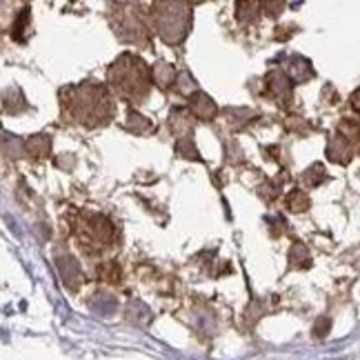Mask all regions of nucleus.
Returning <instances> with one entry per match:
<instances>
[{
	"instance_id": "1",
	"label": "nucleus",
	"mask_w": 360,
	"mask_h": 360,
	"mask_svg": "<svg viewBox=\"0 0 360 360\" xmlns=\"http://www.w3.org/2000/svg\"><path fill=\"white\" fill-rule=\"evenodd\" d=\"M112 80H114V87L122 96H129V98H138V96H143L147 91V69L134 56H129V65H124V56L114 65Z\"/></svg>"
},
{
	"instance_id": "2",
	"label": "nucleus",
	"mask_w": 360,
	"mask_h": 360,
	"mask_svg": "<svg viewBox=\"0 0 360 360\" xmlns=\"http://www.w3.org/2000/svg\"><path fill=\"white\" fill-rule=\"evenodd\" d=\"M327 156L329 160L334 162H340V165H347L352 160V143L347 141V138H342L340 134L334 138V141L329 143L327 147Z\"/></svg>"
},
{
	"instance_id": "3",
	"label": "nucleus",
	"mask_w": 360,
	"mask_h": 360,
	"mask_svg": "<svg viewBox=\"0 0 360 360\" xmlns=\"http://www.w3.org/2000/svg\"><path fill=\"white\" fill-rule=\"evenodd\" d=\"M189 107H191V114H193V116H198V118H202V120H210V118H214V114H216V105L212 103V98H207L205 94L191 96Z\"/></svg>"
},
{
	"instance_id": "4",
	"label": "nucleus",
	"mask_w": 360,
	"mask_h": 360,
	"mask_svg": "<svg viewBox=\"0 0 360 360\" xmlns=\"http://www.w3.org/2000/svg\"><path fill=\"white\" fill-rule=\"evenodd\" d=\"M287 205H289V210H292V212H304L309 207V198L304 196L302 191H292L287 196Z\"/></svg>"
},
{
	"instance_id": "5",
	"label": "nucleus",
	"mask_w": 360,
	"mask_h": 360,
	"mask_svg": "<svg viewBox=\"0 0 360 360\" xmlns=\"http://www.w3.org/2000/svg\"><path fill=\"white\" fill-rule=\"evenodd\" d=\"M60 271H63L67 283H74V281L80 278V271H78V265H76L74 258H63L60 260Z\"/></svg>"
},
{
	"instance_id": "6",
	"label": "nucleus",
	"mask_w": 360,
	"mask_h": 360,
	"mask_svg": "<svg viewBox=\"0 0 360 360\" xmlns=\"http://www.w3.org/2000/svg\"><path fill=\"white\" fill-rule=\"evenodd\" d=\"M325 167H323V165H314V167H309L307 169V174H304V180H307V185H321L323 183V180H325Z\"/></svg>"
},
{
	"instance_id": "7",
	"label": "nucleus",
	"mask_w": 360,
	"mask_h": 360,
	"mask_svg": "<svg viewBox=\"0 0 360 360\" xmlns=\"http://www.w3.org/2000/svg\"><path fill=\"white\" fill-rule=\"evenodd\" d=\"M98 274L103 276L105 281H112V283L120 281V269H118L116 262H105V265L98 267Z\"/></svg>"
},
{
	"instance_id": "8",
	"label": "nucleus",
	"mask_w": 360,
	"mask_h": 360,
	"mask_svg": "<svg viewBox=\"0 0 360 360\" xmlns=\"http://www.w3.org/2000/svg\"><path fill=\"white\" fill-rule=\"evenodd\" d=\"M176 149H178V151H180V154H183V156H187V158H189V156H191V158H198V156H196V154H198V151H196V147H193V145H191V143L187 141V138H185V141H180V143L176 145Z\"/></svg>"
},
{
	"instance_id": "9",
	"label": "nucleus",
	"mask_w": 360,
	"mask_h": 360,
	"mask_svg": "<svg viewBox=\"0 0 360 360\" xmlns=\"http://www.w3.org/2000/svg\"><path fill=\"white\" fill-rule=\"evenodd\" d=\"M30 147H36V149H34V151H36V156L45 154V151L49 149V138H45V136L34 138V141H30Z\"/></svg>"
},
{
	"instance_id": "10",
	"label": "nucleus",
	"mask_w": 360,
	"mask_h": 360,
	"mask_svg": "<svg viewBox=\"0 0 360 360\" xmlns=\"http://www.w3.org/2000/svg\"><path fill=\"white\" fill-rule=\"evenodd\" d=\"M352 107L356 109V112H360V87L352 94Z\"/></svg>"
}]
</instances>
